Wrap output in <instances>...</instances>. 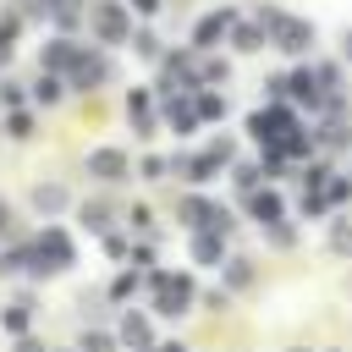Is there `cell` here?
Listing matches in <instances>:
<instances>
[{"label": "cell", "instance_id": "cell-23", "mask_svg": "<svg viewBox=\"0 0 352 352\" xmlns=\"http://www.w3.org/2000/svg\"><path fill=\"white\" fill-rule=\"evenodd\" d=\"M226 280H231V286H248V280H253V264H248V258H226Z\"/></svg>", "mask_w": 352, "mask_h": 352}, {"label": "cell", "instance_id": "cell-18", "mask_svg": "<svg viewBox=\"0 0 352 352\" xmlns=\"http://www.w3.org/2000/svg\"><path fill=\"white\" fill-rule=\"evenodd\" d=\"M0 324H6V330H11V336H22V330H28V324H33V302H28V297H22V302H11V308H6V314H0Z\"/></svg>", "mask_w": 352, "mask_h": 352}, {"label": "cell", "instance_id": "cell-20", "mask_svg": "<svg viewBox=\"0 0 352 352\" xmlns=\"http://www.w3.org/2000/svg\"><path fill=\"white\" fill-rule=\"evenodd\" d=\"M231 38H236V50H242V55H253V50H264V44H270V38H264V28H253V22H242Z\"/></svg>", "mask_w": 352, "mask_h": 352}, {"label": "cell", "instance_id": "cell-13", "mask_svg": "<svg viewBox=\"0 0 352 352\" xmlns=\"http://www.w3.org/2000/svg\"><path fill=\"white\" fill-rule=\"evenodd\" d=\"M165 121H170L176 132H192V126H198V99H187V94L176 99V94H170V99H165Z\"/></svg>", "mask_w": 352, "mask_h": 352}, {"label": "cell", "instance_id": "cell-10", "mask_svg": "<svg viewBox=\"0 0 352 352\" xmlns=\"http://www.w3.org/2000/svg\"><path fill=\"white\" fill-rule=\"evenodd\" d=\"M192 258L198 264H226V231H192Z\"/></svg>", "mask_w": 352, "mask_h": 352}, {"label": "cell", "instance_id": "cell-27", "mask_svg": "<svg viewBox=\"0 0 352 352\" xmlns=\"http://www.w3.org/2000/svg\"><path fill=\"white\" fill-rule=\"evenodd\" d=\"M82 352H110V336H104V330H94V336H82Z\"/></svg>", "mask_w": 352, "mask_h": 352}, {"label": "cell", "instance_id": "cell-24", "mask_svg": "<svg viewBox=\"0 0 352 352\" xmlns=\"http://www.w3.org/2000/svg\"><path fill=\"white\" fill-rule=\"evenodd\" d=\"M6 132H11V138H33V116H22V110H16V116L6 121Z\"/></svg>", "mask_w": 352, "mask_h": 352}, {"label": "cell", "instance_id": "cell-22", "mask_svg": "<svg viewBox=\"0 0 352 352\" xmlns=\"http://www.w3.org/2000/svg\"><path fill=\"white\" fill-rule=\"evenodd\" d=\"M82 226H88V231H104V226H110V209H104V204H82Z\"/></svg>", "mask_w": 352, "mask_h": 352}, {"label": "cell", "instance_id": "cell-2", "mask_svg": "<svg viewBox=\"0 0 352 352\" xmlns=\"http://www.w3.org/2000/svg\"><path fill=\"white\" fill-rule=\"evenodd\" d=\"M258 28H264V38H270L275 50H286V55L314 50V22H302V16L280 11V6H258Z\"/></svg>", "mask_w": 352, "mask_h": 352}, {"label": "cell", "instance_id": "cell-25", "mask_svg": "<svg viewBox=\"0 0 352 352\" xmlns=\"http://www.w3.org/2000/svg\"><path fill=\"white\" fill-rule=\"evenodd\" d=\"M330 248H336V253H352V226H336V231H330Z\"/></svg>", "mask_w": 352, "mask_h": 352}, {"label": "cell", "instance_id": "cell-5", "mask_svg": "<svg viewBox=\"0 0 352 352\" xmlns=\"http://www.w3.org/2000/svg\"><path fill=\"white\" fill-rule=\"evenodd\" d=\"M176 214H182V226H187V231H231V214H226L220 204L198 198V192H192V198H182V204H176Z\"/></svg>", "mask_w": 352, "mask_h": 352}, {"label": "cell", "instance_id": "cell-19", "mask_svg": "<svg viewBox=\"0 0 352 352\" xmlns=\"http://www.w3.org/2000/svg\"><path fill=\"white\" fill-rule=\"evenodd\" d=\"M16 28H22V11H0V60H11V38H16Z\"/></svg>", "mask_w": 352, "mask_h": 352}, {"label": "cell", "instance_id": "cell-28", "mask_svg": "<svg viewBox=\"0 0 352 352\" xmlns=\"http://www.w3.org/2000/svg\"><path fill=\"white\" fill-rule=\"evenodd\" d=\"M138 292V275H116V297H132Z\"/></svg>", "mask_w": 352, "mask_h": 352}, {"label": "cell", "instance_id": "cell-7", "mask_svg": "<svg viewBox=\"0 0 352 352\" xmlns=\"http://www.w3.org/2000/svg\"><path fill=\"white\" fill-rule=\"evenodd\" d=\"M88 176H94V182H126V176H132V160H126L121 148H94V154H88Z\"/></svg>", "mask_w": 352, "mask_h": 352}, {"label": "cell", "instance_id": "cell-31", "mask_svg": "<svg viewBox=\"0 0 352 352\" xmlns=\"http://www.w3.org/2000/svg\"><path fill=\"white\" fill-rule=\"evenodd\" d=\"M160 352H187V346H182V341H165V346H160Z\"/></svg>", "mask_w": 352, "mask_h": 352}, {"label": "cell", "instance_id": "cell-8", "mask_svg": "<svg viewBox=\"0 0 352 352\" xmlns=\"http://www.w3.org/2000/svg\"><path fill=\"white\" fill-rule=\"evenodd\" d=\"M66 77H72V88H99V82H110V60H104L99 50H82Z\"/></svg>", "mask_w": 352, "mask_h": 352}, {"label": "cell", "instance_id": "cell-4", "mask_svg": "<svg viewBox=\"0 0 352 352\" xmlns=\"http://www.w3.org/2000/svg\"><path fill=\"white\" fill-rule=\"evenodd\" d=\"M187 308H192V275L154 270V314H165V319H182Z\"/></svg>", "mask_w": 352, "mask_h": 352}, {"label": "cell", "instance_id": "cell-9", "mask_svg": "<svg viewBox=\"0 0 352 352\" xmlns=\"http://www.w3.org/2000/svg\"><path fill=\"white\" fill-rule=\"evenodd\" d=\"M286 94H292L297 104H308V110H314V104L324 99V82H319V72H314V66H297V72L286 77ZM286 94H280V99H286Z\"/></svg>", "mask_w": 352, "mask_h": 352}, {"label": "cell", "instance_id": "cell-12", "mask_svg": "<svg viewBox=\"0 0 352 352\" xmlns=\"http://www.w3.org/2000/svg\"><path fill=\"white\" fill-rule=\"evenodd\" d=\"M77 55H82V44H72V38H50L44 44V66L60 77V72H72L77 66Z\"/></svg>", "mask_w": 352, "mask_h": 352}, {"label": "cell", "instance_id": "cell-30", "mask_svg": "<svg viewBox=\"0 0 352 352\" xmlns=\"http://www.w3.org/2000/svg\"><path fill=\"white\" fill-rule=\"evenodd\" d=\"M341 50H346V60H352V28H346V33H341Z\"/></svg>", "mask_w": 352, "mask_h": 352}, {"label": "cell", "instance_id": "cell-11", "mask_svg": "<svg viewBox=\"0 0 352 352\" xmlns=\"http://www.w3.org/2000/svg\"><path fill=\"white\" fill-rule=\"evenodd\" d=\"M231 22H236L231 11H209V16L192 28V44H198V50H214V38H226V28H231Z\"/></svg>", "mask_w": 352, "mask_h": 352}, {"label": "cell", "instance_id": "cell-1", "mask_svg": "<svg viewBox=\"0 0 352 352\" xmlns=\"http://www.w3.org/2000/svg\"><path fill=\"white\" fill-rule=\"evenodd\" d=\"M248 132H253V143H258L264 154H275V160L314 148V132H302V121H297L280 99H275L270 110H253V116H248Z\"/></svg>", "mask_w": 352, "mask_h": 352}, {"label": "cell", "instance_id": "cell-3", "mask_svg": "<svg viewBox=\"0 0 352 352\" xmlns=\"http://www.w3.org/2000/svg\"><path fill=\"white\" fill-rule=\"evenodd\" d=\"M28 264H33V275H60V270L77 264V248H72V236L60 226H44L38 242H33V253H28Z\"/></svg>", "mask_w": 352, "mask_h": 352}, {"label": "cell", "instance_id": "cell-29", "mask_svg": "<svg viewBox=\"0 0 352 352\" xmlns=\"http://www.w3.org/2000/svg\"><path fill=\"white\" fill-rule=\"evenodd\" d=\"M126 6H132V11H143V16H148V11H160V0H126Z\"/></svg>", "mask_w": 352, "mask_h": 352}, {"label": "cell", "instance_id": "cell-14", "mask_svg": "<svg viewBox=\"0 0 352 352\" xmlns=\"http://www.w3.org/2000/svg\"><path fill=\"white\" fill-rule=\"evenodd\" d=\"M248 209H253V220H258V226H275V220L286 214L280 192H270V187H264V192H253V198H248Z\"/></svg>", "mask_w": 352, "mask_h": 352}, {"label": "cell", "instance_id": "cell-17", "mask_svg": "<svg viewBox=\"0 0 352 352\" xmlns=\"http://www.w3.org/2000/svg\"><path fill=\"white\" fill-rule=\"evenodd\" d=\"M33 204H38L44 214H55V209H66V187H55V182H38V187H33Z\"/></svg>", "mask_w": 352, "mask_h": 352}, {"label": "cell", "instance_id": "cell-26", "mask_svg": "<svg viewBox=\"0 0 352 352\" xmlns=\"http://www.w3.org/2000/svg\"><path fill=\"white\" fill-rule=\"evenodd\" d=\"M132 50H138V55H160V38H154V33H138Z\"/></svg>", "mask_w": 352, "mask_h": 352}, {"label": "cell", "instance_id": "cell-16", "mask_svg": "<svg viewBox=\"0 0 352 352\" xmlns=\"http://www.w3.org/2000/svg\"><path fill=\"white\" fill-rule=\"evenodd\" d=\"M192 99H198V121H220V116H226V94H209V88H192Z\"/></svg>", "mask_w": 352, "mask_h": 352}, {"label": "cell", "instance_id": "cell-21", "mask_svg": "<svg viewBox=\"0 0 352 352\" xmlns=\"http://www.w3.org/2000/svg\"><path fill=\"white\" fill-rule=\"evenodd\" d=\"M33 99H38V104H55V99H60V77H55V72H38V82H33Z\"/></svg>", "mask_w": 352, "mask_h": 352}, {"label": "cell", "instance_id": "cell-33", "mask_svg": "<svg viewBox=\"0 0 352 352\" xmlns=\"http://www.w3.org/2000/svg\"><path fill=\"white\" fill-rule=\"evenodd\" d=\"M6 220H11V209H6V204H0V231H6Z\"/></svg>", "mask_w": 352, "mask_h": 352}, {"label": "cell", "instance_id": "cell-6", "mask_svg": "<svg viewBox=\"0 0 352 352\" xmlns=\"http://www.w3.org/2000/svg\"><path fill=\"white\" fill-rule=\"evenodd\" d=\"M94 33L104 44H126L132 38V6H99L94 11Z\"/></svg>", "mask_w": 352, "mask_h": 352}, {"label": "cell", "instance_id": "cell-32", "mask_svg": "<svg viewBox=\"0 0 352 352\" xmlns=\"http://www.w3.org/2000/svg\"><path fill=\"white\" fill-rule=\"evenodd\" d=\"M16 352H44V346H38V341H22V346H16Z\"/></svg>", "mask_w": 352, "mask_h": 352}, {"label": "cell", "instance_id": "cell-15", "mask_svg": "<svg viewBox=\"0 0 352 352\" xmlns=\"http://www.w3.org/2000/svg\"><path fill=\"white\" fill-rule=\"evenodd\" d=\"M121 336H126V346H138V352H148V341H154V330H148L143 314H126V319H121Z\"/></svg>", "mask_w": 352, "mask_h": 352}]
</instances>
